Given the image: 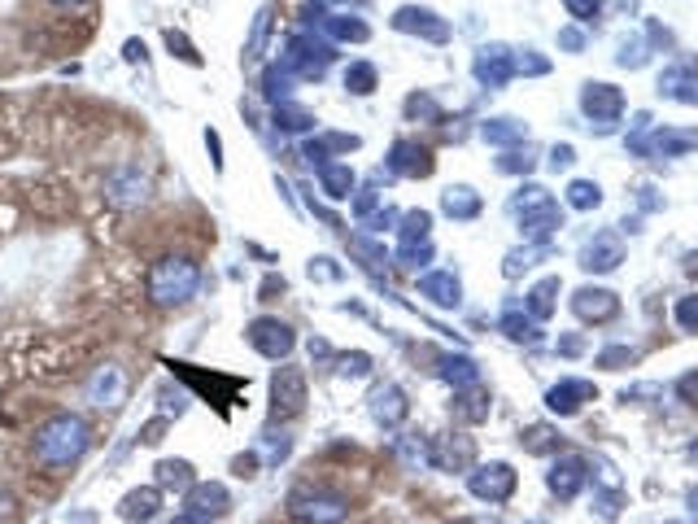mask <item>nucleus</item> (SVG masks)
Wrapping results in <instances>:
<instances>
[{"instance_id": "22", "label": "nucleus", "mask_w": 698, "mask_h": 524, "mask_svg": "<svg viewBox=\"0 0 698 524\" xmlns=\"http://www.w3.org/2000/svg\"><path fill=\"white\" fill-rule=\"evenodd\" d=\"M677 319H681V328H698V297H685Z\"/></svg>"}, {"instance_id": "8", "label": "nucleus", "mask_w": 698, "mask_h": 524, "mask_svg": "<svg viewBox=\"0 0 698 524\" xmlns=\"http://www.w3.org/2000/svg\"><path fill=\"white\" fill-rule=\"evenodd\" d=\"M616 262H620V241H616V236H598V241L585 249V267L589 271H611Z\"/></svg>"}, {"instance_id": "12", "label": "nucleus", "mask_w": 698, "mask_h": 524, "mask_svg": "<svg viewBox=\"0 0 698 524\" xmlns=\"http://www.w3.org/2000/svg\"><path fill=\"white\" fill-rule=\"evenodd\" d=\"M585 393H589V385H559V389H550V407L568 415V411L581 407V402H576V398H585Z\"/></svg>"}, {"instance_id": "3", "label": "nucleus", "mask_w": 698, "mask_h": 524, "mask_svg": "<svg viewBox=\"0 0 698 524\" xmlns=\"http://www.w3.org/2000/svg\"><path fill=\"white\" fill-rule=\"evenodd\" d=\"M271 398H275V415H293V411H302V402H306V376L297 372V367H280L271 380Z\"/></svg>"}, {"instance_id": "9", "label": "nucleus", "mask_w": 698, "mask_h": 524, "mask_svg": "<svg viewBox=\"0 0 698 524\" xmlns=\"http://www.w3.org/2000/svg\"><path fill=\"white\" fill-rule=\"evenodd\" d=\"M476 75L485 79V83H493V88H498V83H507V75H511L507 53H502V49H485V53H480V62H476Z\"/></svg>"}, {"instance_id": "24", "label": "nucleus", "mask_w": 698, "mask_h": 524, "mask_svg": "<svg viewBox=\"0 0 698 524\" xmlns=\"http://www.w3.org/2000/svg\"><path fill=\"white\" fill-rule=\"evenodd\" d=\"M681 393H685V398H690V402H694V407H698V372H694V376H685V380H681Z\"/></svg>"}, {"instance_id": "16", "label": "nucleus", "mask_w": 698, "mask_h": 524, "mask_svg": "<svg viewBox=\"0 0 698 524\" xmlns=\"http://www.w3.org/2000/svg\"><path fill=\"white\" fill-rule=\"evenodd\" d=\"M328 31L336 35V40H358V44L367 40V27L358 18H328Z\"/></svg>"}, {"instance_id": "15", "label": "nucleus", "mask_w": 698, "mask_h": 524, "mask_svg": "<svg viewBox=\"0 0 698 524\" xmlns=\"http://www.w3.org/2000/svg\"><path fill=\"white\" fill-rule=\"evenodd\" d=\"M153 507H158V494L153 490H140V494H127L123 498V516H153Z\"/></svg>"}, {"instance_id": "25", "label": "nucleus", "mask_w": 698, "mask_h": 524, "mask_svg": "<svg viewBox=\"0 0 698 524\" xmlns=\"http://www.w3.org/2000/svg\"><path fill=\"white\" fill-rule=\"evenodd\" d=\"M57 5H83V0H57Z\"/></svg>"}, {"instance_id": "2", "label": "nucleus", "mask_w": 698, "mask_h": 524, "mask_svg": "<svg viewBox=\"0 0 698 524\" xmlns=\"http://www.w3.org/2000/svg\"><path fill=\"white\" fill-rule=\"evenodd\" d=\"M197 262L192 258H162L158 267L149 271V297L158 306H175V302H188L192 293H197Z\"/></svg>"}, {"instance_id": "18", "label": "nucleus", "mask_w": 698, "mask_h": 524, "mask_svg": "<svg viewBox=\"0 0 698 524\" xmlns=\"http://www.w3.org/2000/svg\"><path fill=\"white\" fill-rule=\"evenodd\" d=\"M345 83H349L354 92H371V88H376V70H371L367 62H358V66H349Z\"/></svg>"}, {"instance_id": "14", "label": "nucleus", "mask_w": 698, "mask_h": 524, "mask_svg": "<svg viewBox=\"0 0 698 524\" xmlns=\"http://www.w3.org/2000/svg\"><path fill=\"white\" fill-rule=\"evenodd\" d=\"M323 188H328V197H349L354 175H349L345 166H323Z\"/></svg>"}, {"instance_id": "13", "label": "nucleus", "mask_w": 698, "mask_h": 524, "mask_svg": "<svg viewBox=\"0 0 698 524\" xmlns=\"http://www.w3.org/2000/svg\"><path fill=\"white\" fill-rule=\"evenodd\" d=\"M424 293H432L441 306H454V302H459V280H450V276H428V280H424Z\"/></svg>"}, {"instance_id": "23", "label": "nucleus", "mask_w": 698, "mask_h": 524, "mask_svg": "<svg viewBox=\"0 0 698 524\" xmlns=\"http://www.w3.org/2000/svg\"><path fill=\"white\" fill-rule=\"evenodd\" d=\"M162 481H175V485H184L188 481V463H162Z\"/></svg>"}, {"instance_id": "10", "label": "nucleus", "mask_w": 698, "mask_h": 524, "mask_svg": "<svg viewBox=\"0 0 698 524\" xmlns=\"http://www.w3.org/2000/svg\"><path fill=\"white\" fill-rule=\"evenodd\" d=\"M371 402H376V407H371V411H376V420H384V424H397V420H402V415H406L402 389H393V385L376 389V398H371Z\"/></svg>"}, {"instance_id": "4", "label": "nucleus", "mask_w": 698, "mask_h": 524, "mask_svg": "<svg viewBox=\"0 0 698 524\" xmlns=\"http://www.w3.org/2000/svg\"><path fill=\"white\" fill-rule=\"evenodd\" d=\"M249 341H254L267 359H284V354L293 350V328L280 324V319H258V324L249 328Z\"/></svg>"}, {"instance_id": "17", "label": "nucleus", "mask_w": 698, "mask_h": 524, "mask_svg": "<svg viewBox=\"0 0 698 524\" xmlns=\"http://www.w3.org/2000/svg\"><path fill=\"white\" fill-rule=\"evenodd\" d=\"M445 210L450 214H476V197H472V188H450V193H445Z\"/></svg>"}, {"instance_id": "20", "label": "nucleus", "mask_w": 698, "mask_h": 524, "mask_svg": "<svg viewBox=\"0 0 698 524\" xmlns=\"http://www.w3.org/2000/svg\"><path fill=\"white\" fill-rule=\"evenodd\" d=\"M166 44H171V49H175L179 57H184V62H192V66L201 62V57H197V49H192V44H188V40H184V35H179V31H166Z\"/></svg>"}, {"instance_id": "5", "label": "nucleus", "mask_w": 698, "mask_h": 524, "mask_svg": "<svg viewBox=\"0 0 698 524\" xmlns=\"http://www.w3.org/2000/svg\"><path fill=\"white\" fill-rule=\"evenodd\" d=\"M393 27L397 31H419V35H428V40H445L450 35V27L432 14V9H415V5H406V9H397V18H393Z\"/></svg>"}, {"instance_id": "1", "label": "nucleus", "mask_w": 698, "mask_h": 524, "mask_svg": "<svg viewBox=\"0 0 698 524\" xmlns=\"http://www.w3.org/2000/svg\"><path fill=\"white\" fill-rule=\"evenodd\" d=\"M35 450L44 463H75L88 450V424L75 415H57L35 433Z\"/></svg>"}, {"instance_id": "7", "label": "nucleus", "mask_w": 698, "mask_h": 524, "mask_svg": "<svg viewBox=\"0 0 698 524\" xmlns=\"http://www.w3.org/2000/svg\"><path fill=\"white\" fill-rule=\"evenodd\" d=\"M585 114L616 118L620 114V92L611 88V83H589V88H585Z\"/></svg>"}, {"instance_id": "19", "label": "nucleus", "mask_w": 698, "mask_h": 524, "mask_svg": "<svg viewBox=\"0 0 698 524\" xmlns=\"http://www.w3.org/2000/svg\"><path fill=\"white\" fill-rule=\"evenodd\" d=\"M572 206H581V210H589V206H598V184H572Z\"/></svg>"}, {"instance_id": "11", "label": "nucleus", "mask_w": 698, "mask_h": 524, "mask_svg": "<svg viewBox=\"0 0 698 524\" xmlns=\"http://www.w3.org/2000/svg\"><path fill=\"white\" fill-rule=\"evenodd\" d=\"M92 398L96 402H118V393H123V376H118V367H105V372H96L92 380Z\"/></svg>"}, {"instance_id": "21", "label": "nucleus", "mask_w": 698, "mask_h": 524, "mask_svg": "<svg viewBox=\"0 0 698 524\" xmlns=\"http://www.w3.org/2000/svg\"><path fill=\"white\" fill-rule=\"evenodd\" d=\"M563 5H568L576 18H594L598 9H603V0H563Z\"/></svg>"}, {"instance_id": "6", "label": "nucleus", "mask_w": 698, "mask_h": 524, "mask_svg": "<svg viewBox=\"0 0 698 524\" xmlns=\"http://www.w3.org/2000/svg\"><path fill=\"white\" fill-rule=\"evenodd\" d=\"M572 306H576V315H581V319H611V315L620 311L616 297L603 293V289H581Z\"/></svg>"}]
</instances>
